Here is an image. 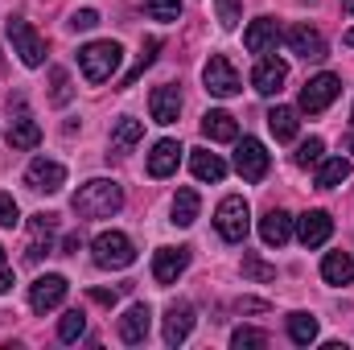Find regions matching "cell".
I'll list each match as a JSON object with an SVG mask.
<instances>
[{"instance_id":"obj_1","label":"cell","mask_w":354,"mask_h":350,"mask_svg":"<svg viewBox=\"0 0 354 350\" xmlns=\"http://www.w3.org/2000/svg\"><path fill=\"white\" fill-rule=\"evenodd\" d=\"M120 206H124V185L111 181V177H91L71 198V210L79 219H111Z\"/></svg>"},{"instance_id":"obj_2","label":"cell","mask_w":354,"mask_h":350,"mask_svg":"<svg viewBox=\"0 0 354 350\" xmlns=\"http://www.w3.org/2000/svg\"><path fill=\"white\" fill-rule=\"evenodd\" d=\"M124 62V50L115 42H91L79 50V66H83V79L87 83H107Z\"/></svg>"},{"instance_id":"obj_3","label":"cell","mask_w":354,"mask_h":350,"mask_svg":"<svg viewBox=\"0 0 354 350\" xmlns=\"http://www.w3.org/2000/svg\"><path fill=\"white\" fill-rule=\"evenodd\" d=\"M214 227H218V235H223L227 243H243V239H248V231H252L248 198H239V194L223 198V202H218V210H214Z\"/></svg>"},{"instance_id":"obj_4","label":"cell","mask_w":354,"mask_h":350,"mask_svg":"<svg viewBox=\"0 0 354 350\" xmlns=\"http://www.w3.org/2000/svg\"><path fill=\"white\" fill-rule=\"evenodd\" d=\"M91 256L99 268H128V264H136V248L124 231H103V235H95Z\"/></svg>"},{"instance_id":"obj_5","label":"cell","mask_w":354,"mask_h":350,"mask_svg":"<svg viewBox=\"0 0 354 350\" xmlns=\"http://www.w3.org/2000/svg\"><path fill=\"white\" fill-rule=\"evenodd\" d=\"M8 42H12V54H21V62H25L29 71L46 62V42L33 33V25H29V21L12 17V21H8Z\"/></svg>"},{"instance_id":"obj_6","label":"cell","mask_w":354,"mask_h":350,"mask_svg":"<svg viewBox=\"0 0 354 350\" xmlns=\"http://www.w3.org/2000/svg\"><path fill=\"white\" fill-rule=\"evenodd\" d=\"M202 83H206V91L214 95V99H231V95H239V71L223 58V54H210V62L202 66Z\"/></svg>"},{"instance_id":"obj_7","label":"cell","mask_w":354,"mask_h":350,"mask_svg":"<svg viewBox=\"0 0 354 350\" xmlns=\"http://www.w3.org/2000/svg\"><path fill=\"white\" fill-rule=\"evenodd\" d=\"M338 95H342V83H338V75H313V79L301 87V111L317 116V111H326V107H330Z\"/></svg>"},{"instance_id":"obj_8","label":"cell","mask_w":354,"mask_h":350,"mask_svg":"<svg viewBox=\"0 0 354 350\" xmlns=\"http://www.w3.org/2000/svg\"><path fill=\"white\" fill-rule=\"evenodd\" d=\"M25 185L37 190V194H58L66 185V165L50 161V157H33L29 169H25Z\"/></svg>"},{"instance_id":"obj_9","label":"cell","mask_w":354,"mask_h":350,"mask_svg":"<svg viewBox=\"0 0 354 350\" xmlns=\"http://www.w3.org/2000/svg\"><path fill=\"white\" fill-rule=\"evenodd\" d=\"M66 276H58V272H50V276H37L33 284H29V305H33V313H50V309H58L62 301H66Z\"/></svg>"},{"instance_id":"obj_10","label":"cell","mask_w":354,"mask_h":350,"mask_svg":"<svg viewBox=\"0 0 354 350\" xmlns=\"http://www.w3.org/2000/svg\"><path fill=\"white\" fill-rule=\"evenodd\" d=\"M235 174L243 181H264L268 174V149L256 140V136H243L235 145Z\"/></svg>"},{"instance_id":"obj_11","label":"cell","mask_w":354,"mask_h":350,"mask_svg":"<svg viewBox=\"0 0 354 350\" xmlns=\"http://www.w3.org/2000/svg\"><path fill=\"white\" fill-rule=\"evenodd\" d=\"M284 42H288V50H292L297 58H305V62H322V58H326V37H322L313 25H292V29L284 33Z\"/></svg>"},{"instance_id":"obj_12","label":"cell","mask_w":354,"mask_h":350,"mask_svg":"<svg viewBox=\"0 0 354 350\" xmlns=\"http://www.w3.org/2000/svg\"><path fill=\"white\" fill-rule=\"evenodd\" d=\"M297 223V239L305 243V248H322L330 235H334V219L326 214V210H305L301 219H292Z\"/></svg>"},{"instance_id":"obj_13","label":"cell","mask_w":354,"mask_h":350,"mask_svg":"<svg viewBox=\"0 0 354 350\" xmlns=\"http://www.w3.org/2000/svg\"><path fill=\"white\" fill-rule=\"evenodd\" d=\"M189 268V248H157L153 252V276L157 284H177V276Z\"/></svg>"},{"instance_id":"obj_14","label":"cell","mask_w":354,"mask_h":350,"mask_svg":"<svg viewBox=\"0 0 354 350\" xmlns=\"http://www.w3.org/2000/svg\"><path fill=\"white\" fill-rule=\"evenodd\" d=\"M149 111H153V124H177V116H181V91H177L174 83L153 87V95H149Z\"/></svg>"},{"instance_id":"obj_15","label":"cell","mask_w":354,"mask_h":350,"mask_svg":"<svg viewBox=\"0 0 354 350\" xmlns=\"http://www.w3.org/2000/svg\"><path fill=\"white\" fill-rule=\"evenodd\" d=\"M194 330V305L189 301H174L165 309V347H181Z\"/></svg>"},{"instance_id":"obj_16","label":"cell","mask_w":354,"mask_h":350,"mask_svg":"<svg viewBox=\"0 0 354 350\" xmlns=\"http://www.w3.org/2000/svg\"><path fill=\"white\" fill-rule=\"evenodd\" d=\"M149 326H153V309L140 301V305H132V309L120 317V338H124L128 347H140V342L149 338Z\"/></svg>"},{"instance_id":"obj_17","label":"cell","mask_w":354,"mask_h":350,"mask_svg":"<svg viewBox=\"0 0 354 350\" xmlns=\"http://www.w3.org/2000/svg\"><path fill=\"white\" fill-rule=\"evenodd\" d=\"M284 79H288V66L280 58H260V66L252 75V87L260 91V95H280L284 91Z\"/></svg>"},{"instance_id":"obj_18","label":"cell","mask_w":354,"mask_h":350,"mask_svg":"<svg viewBox=\"0 0 354 350\" xmlns=\"http://www.w3.org/2000/svg\"><path fill=\"white\" fill-rule=\"evenodd\" d=\"M260 239H264L268 248H280V243H288V239H292V214L272 206L264 219H260Z\"/></svg>"},{"instance_id":"obj_19","label":"cell","mask_w":354,"mask_h":350,"mask_svg":"<svg viewBox=\"0 0 354 350\" xmlns=\"http://www.w3.org/2000/svg\"><path fill=\"white\" fill-rule=\"evenodd\" d=\"M276 42H280V29H276V21H272V17L252 21V25H248V33H243V46H248L252 54H272V50H276Z\"/></svg>"},{"instance_id":"obj_20","label":"cell","mask_w":354,"mask_h":350,"mask_svg":"<svg viewBox=\"0 0 354 350\" xmlns=\"http://www.w3.org/2000/svg\"><path fill=\"white\" fill-rule=\"evenodd\" d=\"M177 161H181V145L177 140H157L153 153H149V174L169 177V174H177Z\"/></svg>"},{"instance_id":"obj_21","label":"cell","mask_w":354,"mask_h":350,"mask_svg":"<svg viewBox=\"0 0 354 350\" xmlns=\"http://www.w3.org/2000/svg\"><path fill=\"white\" fill-rule=\"evenodd\" d=\"M189 169H194L198 181H223L227 177V161L218 153H210V149H194L189 153Z\"/></svg>"},{"instance_id":"obj_22","label":"cell","mask_w":354,"mask_h":350,"mask_svg":"<svg viewBox=\"0 0 354 350\" xmlns=\"http://www.w3.org/2000/svg\"><path fill=\"white\" fill-rule=\"evenodd\" d=\"M8 145H12V149H21V153L37 149V145H41V128H37V120L21 111V116L12 120V128H8Z\"/></svg>"},{"instance_id":"obj_23","label":"cell","mask_w":354,"mask_h":350,"mask_svg":"<svg viewBox=\"0 0 354 350\" xmlns=\"http://www.w3.org/2000/svg\"><path fill=\"white\" fill-rule=\"evenodd\" d=\"M322 280H326V284H351L354 280V256L351 252H326V260H322Z\"/></svg>"},{"instance_id":"obj_24","label":"cell","mask_w":354,"mask_h":350,"mask_svg":"<svg viewBox=\"0 0 354 350\" xmlns=\"http://www.w3.org/2000/svg\"><path fill=\"white\" fill-rule=\"evenodd\" d=\"M202 132L210 136V140H239V124H235V116L231 111H206L202 116Z\"/></svg>"},{"instance_id":"obj_25","label":"cell","mask_w":354,"mask_h":350,"mask_svg":"<svg viewBox=\"0 0 354 350\" xmlns=\"http://www.w3.org/2000/svg\"><path fill=\"white\" fill-rule=\"evenodd\" d=\"M140 136H145V124L132 120V116H120L115 128H111V149H115V153H132V149L140 145Z\"/></svg>"},{"instance_id":"obj_26","label":"cell","mask_w":354,"mask_h":350,"mask_svg":"<svg viewBox=\"0 0 354 350\" xmlns=\"http://www.w3.org/2000/svg\"><path fill=\"white\" fill-rule=\"evenodd\" d=\"M268 128H272L276 140H297V128H301L297 107H272L268 111Z\"/></svg>"},{"instance_id":"obj_27","label":"cell","mask_w":354,"mask_h":350,"mask_svg":"<svg viewBox=\"0 0 354 350\" xmlns=\"http://www.w3.org/2000/svg\"><path fill=\"white\" fill-rule=\"evenodd\" d=\"M351 177V161L346 157H322L317 161V185L322 190H334V185H342Z\"/></svg>"},{"instance_id":"obj_28","label":"cell","mask_w":354,"mask_h":350,"mask_svg":"<svg viewBox=\"0 0 354 350\" xmlns=\"http://www.w3.org/2000/svg\"><path fill=\"white\" fill-rule=\"evenodd\" d=\"M198 190H177L174 198V227H194L198 223Z\"/></svg>"},{"instance_id":"obj_29","label":"cell","mask_w":354,"mask_h":350,"mask_svg":"<svg viewBox=\"0 0 354 350\" xmlns=\"http://www.w3.org/2000/svg\"><path fill=\"white\" fill-rule=\"evenodd\" d=\"M288 338H292L297 347L317 342V317H313V313H288Z\"/></svg>"},{"instance_id":"obj_30","label":"cell","mask_w":354,"mask_h":350,"mask_svg":"<svg viewBox=\"0 0 354 350\" xmlns=\"http://www.w3.org/2000/svg\"><path fill=\"white\" fill-rule=\"evenodd\" d=\"M157 50H161V37H149V42L140 46V58H136V66L124 75V87H132V83H136V79H140V75H145V71L157 62Z\"/></svg>"},{"instance_id":"obj_31","label":"cell","mask_w":354,"mask_h":350,"mask_svg":"<svg viewBox=\"0 0 354 350\" xmlns=\"http://www.w3.org/2000/svg\"><path fill=\"white\" fill-rule=\"evenodd\" d=\"M83 334H87V317H83V309H66L62 322H58V338H62V342H79Z\"/></svg>"},{"instance_id":"obj_32","label":"cell","mask_w":354,"mask_h":350,"mask_svg":"<svg viewBox=\"0 0 354 350\" xmlns=\"http://www.w3.org/2000/svg\"><path fill=\"white\" fill-rule=\"evenodd\" d=\"M71 95H75L71 75H66L62 66H54V71H50V103H54V107H66V103H71Z\"/></svg>"},{"instance_id":"obj_33","label":"cell","mask_w":354,"mask_h":350,"mask_svg":"<svg viewBox=\"0 0 354 350\" xmlns=\"http://www.w3.org/2000/svg\"><path fill=\"white\" fill-rule=\"evenodd\" d=\"M231 347L235 350H260V347H268V334L264 330H252V326H239L231 334Z\"/></svg>"},{"instance_id":"obj_34","label":"cell","mask_w":354,"mask_h":350,"mask_svg":"<svg viewBox=\"0 0 354 350\" xmlns=\"http://www.w3.org/2000/svg\"><path fill=\"white\" fill-rule=\"evenodd\" d=\"M322 153H326V145H322L317 136H309V140H301V149L292 153V161H297L301 169H309V165H317V161H322Z\"/></svg>"},{"instance_id":"obj_35","label":"cell","mask_w":354,"mask_h":350,"mask_svg":"<svg viewBox=\"0 0 354 350\" xmlns=\"http://www.w3.org/2000/svg\"><path fill=\"white\" fill-rule=\"evenodd\" d=\"M145 12L153 21H177L181 17V0H145Z\"/></svg>"},{"instance_id":"obj_36","label":"cell","mask_w":354,"mask_h":350,"mask_svg":"<svg viewBox=\"0 0 354 350\" xmlns=\"http://www.w3.org/2000/svg\"><path fill=\"white\" fill-rule=\"evenodd\" d=\"M214 8H218V25H223V29H235V25L243 21L239 0H214Z\"/></svg>"},{"instance_id":"obj_37","label":"cell","mask_w":354,"mask_h":350,"mask_svg":"<svg viewBox=\"0 0 354 350\" xmlns=\"http://www.w3.org/2000/svg\"><path fill=\"white\" fill-rule=\"evenodd\" d=\"M243 276L248 280H276V268L264 264L260 256H243Z\"/></svg>"},{"instance_id":"obj_38","label":"cell","mask_w":354,"mask_h":350,"mask_svg":"<svg viewBox=\"0 0 354 350\" xmlns=\"http://www.w3.org/2000/svg\"><path fill=\"white\" fill-rule=\"evenodd\" d=\"M21 223V206L12 202V194L0 190V227H17Z\"/></svg>"},{"instance_id":"obj_39","label":"cell","mask_w":354,"mask_h":350,"mask_svg":"<svg viewBox=\"0 0 354 350\" xmlns=\"http://www.w3.org/2000/svg\"><path fill=\"white\" fill-rule=\"evenodd\" d=\"M71 25H75V29H95V25H99V12H95V8H79V12L71 17Z\"/></svg>"},{"instance_id":"obj_40","label":"cell","mask_w":354,"mask_h":350,"mask_svg":"<svg viewBox=\"0 0 354 350\" xmlns=\"http://www.w3.org/2000/svg\"><path fill=\"white\" fill-rule=\"evenodd\" d=\"M91 301H95V305H107V309H111V305L120 301V293H115V288H91Z\"/></svg>"},{"instance_id":"obj_41","label":"cell","mask_w":354,"mask_h":350,"mask_svg":"<svg viewBox=\"0 0 354 350\" xmlns=\"http://www.w3.org/2000/svg\"><path fill=\"white\" fill-rule=\"evenodd\" d=\"M12 288V268H8V260H4V248H0V293H8Z\"/></svg>"},{"instance_id":"obj_42","label":"cell","mask_w":354,"mask_h":350,"mask_svg":"<svg viewBox=\"0 0 354 350\" xmlns=\"http://www.w3.org/2000/svg\"><path fill=\"white\" fill-rule=\"evenodd\" d=\"M239 309H243V313H264L268 301H260V297H243V301H239Z\"/></svg>"},{"instance_id":"obj_43","label":"cell","mask_w":354,"mask_h":350,"mask_svg":"<svg viewBox=\"0 0 354 350\" xmlns=\"http://www.w3.org/2000/svg\"><path fill=\"white\" fill-rule=\"evenodd\" d=\"M79 248H83V235H66L62 239V252H79Z\"/></svg>"},{"instance_id":"obj_44","label":"cell","mask_w":354,"mask_h":350,"mask_svg":"<svg viewBox=\"0 0 354 350\" xmlns=\"http://www.w3.org/2000/svg\"><path fill=\"white\" fill-rule=\"evenodd\" d=\"M342 42H346V46H354V29H346V37H342Z\"/></svg>"},{"instance_id":"obj_45","label":"cell","mask_w":354,"mask_h":350,"mask_svg":"<svg viewBox=\"0 0 354 350\" xmlns=\"http://www.w3.org/2000/svg\"><path fill=\"white\" fill-rule=\"evenodd\" d=\"M346 149H351V157H354V136H351V140H346Z\"/></svg>"},{"instance_id":"obj_46","label":"cell","mask_w":354,"mask_h":350,"mask_svg":"<svg viewBox=\"0 0 354 350\" xmlns=\"http://www.w3.org/2000/svg\"><path fill=\"white\" fill-rule=\"evenodd\" d=\"M342 4H346V8H351V12H354V0H342Z\"/></svg>"}]
</instances>
